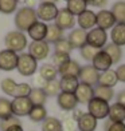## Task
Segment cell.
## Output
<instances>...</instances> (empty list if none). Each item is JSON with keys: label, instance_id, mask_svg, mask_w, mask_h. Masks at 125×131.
Returning a JSON list of instances; mask_svg holds the SVG:
<instances>
[{"label": "cell", "instance_id": "obj_1", "mask_svg": "<svg viewBox=\"0 0 125 131\" xmlns=\"http://www.w3.org/2000/svg\"><path fill=\"white\" fill-rule=\"evenodd\" d=\"M37 21H38V16L35 8H30L24 5L15 15V27L20 32H24V31L27 32V29Z\"/></svg>", "mask_w": 125, "mask_h": 131}, {"label": "cell", "instance_id": "obj_2", "mask_svg": "<svg viewBox=\"0 0 125 131\" xmlns=\"http://www.w3.org/2000/svg\"><path fill=\"white\" fill-rule=\"evenodd\" d=\"M4 46L5 50H10L12 52H23V50L27 47V36L24 32L20 31H11L5 35L4 38Z\"/></svg>", "mask_w": 125, "mask_h": 131}, {"label": "cell", "instance_id": "obj_3", "mask_svg": "<svg viewBox=\"0 0 125 131\" xmlns=\"http://www.w3.org/2000/svg\"><path fill=\"white\" fill-rule=\"evenodd\" d=\"M16 70L22 76H26V78L32 76L38 71V60L34 59L28 52H22L17 56Z\"/></svg>", "mask_w": 125, "mask_h": 131}, {"label": "cell", "instance_id": "obj_4", "mask_svg": "<svg viewBox=\"0 0 125 131\" xmlns=\"http://www.w3.org/2000/svg\"><path fill=\"white\" fill-rule=\"evenodd\" d=\"M109 107H110L109 102H105V100L94 96L87 103V112L96 118L97 121L98 119H105L109 115Z\"/></svg>", "mask_w": 125, "mask_h": 131}, {"label": "cell", "instance_id": "obj_5", "mask_svg": "<svg viewBox=\"0 0 125 131\" xmlns=\"http://www.w3.org/2000/svg\"><path fill=\"white\" fill-rule=\"evenodd\" d=\"M108 43V34L104 29H101L98 27H94L92 29H89L86 34V44L94 47L97 50H102Z\"/></svg>", "mask_w": 125, "mask_h": 131}, {"label": "cell", "instance_id": "obj_6", "mask_svg": "<svg viewBox=\"0 0 125 131\" xmlns=\"http://www.w3.org/2000/svg\"><path fill=\"white\" fill-rule=\"evenodd\" d=\"M37 11V16L38 20L43 21V23H49V21H54L55 17L58 15L59 8L57 7V4H51V3H39Z\"/></svg>", "mask_w": 125, "mask_h": 131}, {"label": "cell", "instance_id": "obj_7", "mask_svg": "<svg viewBox=\"0 0 125 131\" xmlns=\"http://www.w3.org/2000/svg\"><path fill=\"white\" fill-rule=\"evenodd\" d=\"M28 53L37 60H44L50 55V44L46 40L31 41L28 44Z\"/></svg>", "mask_w": 125, "mask_h": 131}, {"label": "cell", "instance_id": "obj_8", "mask_svg": "<svg viewBox=\"0 0 125 131\" xmlns=\"http://www.w3.org/2000/svg\"><path fill=\"white\" fill-rule=\"evenodd\" d=\"M98 78H100V72L93 67L92 64H87V66L81 67V71L78 74L79 83H85V84H89V86L94 87V86L98 84Z\"/></svg>", "mask_w": 125, "mask_h": 131}, {"label": "cell", "instance_id": "obj_9", "mask_svg": "<svg viewBox=\"0 0 125 131\" xmlns=\"http://www.w3.org/2000/svg\"><path fill=\"white\" fill-rule=\"evenodd\" d=\"M11 107H12V115L17 118L28 116L32 108V103L28 98H14L11 102Z\"/></svg>", "mask_w": 125, "mask_h": 131}, {"label": "cell", "instance_id": "obj_10", "mask_svg": "<svg viewBox=\"0 0 125 131\" xmlns=\"http://www.w3.org/2000/svg\"><path fill=\"white\" fill-rule=\"evenodd\" d=\"M54 24L58 26L62 31L66 29H73L75 27V16L73 14H70L66 8H61L58 11V15L55 17Z\"/></svg>", "mask_w": 125, "mask_h": 131}, {"label": "cell", "instance_id": "obj_11", "mask_svg": "<svg viewBox=\"0 0 125 131\" xmlns=\"http://www.w3.org/2000/svg\"><path fill=\"white\" fill-rule=\"evenodd\" d=\"M92 66L98 72H105V71L110 70V67L113 66V62L105 50H98V52L94 55L93 60H92Z\"/></svg>", "mask_w": 125, "mask_h": 131}, {"label": "cell", "instance_id": "obj_12", "mask_svg": "<svg viewBox=\"0 0 125 131\" xmlns=\"http://www.w3.org/2000/svg\"><path fill=\"white\" fill-rule=\"evenodd\" d=\"M17 53L10 50L0 51V70L2 71H14L17 64Z\"/></svg>", "mask_w": 125, "mask_h": 131}, {"label": "cell", "instance_id": "obj_13", "mask_svg": "<svg viewBox=\"0 0 125 131\" xmlns=\"http://www.w3.org/2000/svg\"><path fill=\"white\" fill-rule=\"evenodd\" d=\"M77 24H78V28L83 29V31H89L96 27L97 24V17H96V12H93L92 9H86L83 11L81 15L77 16Z\"/></svg>", "mask_w": 125, "mask_h": 131}, {"label": "cell", "instance_id": "obj_14", "mask_svg": "<svg viewBox=\"0 0 125 131\" xmlns=\"http://www.w3.org/2000/svg\"><path fill=\"white\" fill-rule=\"evenodd\" d=\"M96 17H97V24L96 26L101 29H104V31L112 29L116 26V19L109 9H100L96 14Z\"/></svg>", "mask_w": 125, "mask_h": 131}, {"label": "cell", "instance_id": "obj_15", "mask_svg": "<svg viewBox=\"0 0 125 131\" xmlns=\"http://www.w3.org/2000/svg\"><path fill=\"white\" fill-rule=\"evenodd\" d=\"M58 106L62 111H73L78 107V100H77L74 94L69 92H61L57 96Z\"/></svg>", "mask_w": 125, "mask_h": 131}, {"label": "cell", "instance_id": "obj_16", "mask_svg": "<svg viewBox=\"0 0 125 131\" xmlns=\"http://www.w3.org/2000/svg\"><path fill=\"white\" fill-rule=\"evenodd\" d=\"M74 95H75L77 100H78V103L87 104L94 98V87L89 86V84H85V83H79L75 92H74Z\"/></svg>", "mask_w": 125, "mask_h": 131}, {"label": "cell", "instance_id": "obj_17", "mask_svg": "<svg viewBox=\"0 0 125 131\" xmlns=\"http://www.w3.org/2000/svg\"><path fill=\"white\" fill-rule=\"evenodd\" d=\"M86 31H83L81 28H73L67 36L69 43L71 44V47L74 48H82L83 46H86Z\"/></svg>", "mask_w": 125, "mask_h": 131}, {"label": "cell", "instance_id": "obj_18", "mask_svg": "<svg viewBox=\"0 0 125 131\" xmlns=\"http://www.w3.org/2000/svg\"><path fill=\"white\" fill-rule=\"evenodd\" d=\"M27 34L28 36L31 38L32 41H40V40H44L46 39V34H47V24L43 21L38 20L37 23L27 29Z\"/></svg>", "mask_w": 125, "mask_h": 131}, {"label": "cell", "instance_id": "obj_19", "mask_svg": "<svg viewBox=\"0 0 125 131\" xmlns=\"http://www.w3.org/2000/svg\"><path fill=\"white\" fill-rule=\"evenodd\" d=\"M98 121L92 116L89 112H85L78 121H77V130L78 131H96Z\"/></svg>", "mask_w": 125, "mask_h": 131}, {"label": "cell", "instance_id": "obj_20", "mask_svg": "<svg viewBox=\"0 0 125 131\" xmlns=\"http://www.w3.org/2000/svg\"><path fill=\"white\" fill-rule=\"evenodd\" d=\"M81 67L78 62L70 59L69 62H66L65 64H62L61 67H58V74L61 76H77L78 78V74L81 71Z\"/></svg>", "mask_w": 125, "mask_h": 131}, {"label": "cell", "instance_id": "obj_21", "mask_svg": "<svg viewBox=\"0 0 125 131\" xmlns=\"http://www.w3.org/2000/svg\"><path fill=\"white\" fill-rule=\"evenodd\" d=\"M112 43L118 47L125 46V23H116V26L110 29Z\"/></svg>", "mask_w": 125, "mask_h": 131}, {"label": "cell", "instance_id": "obj_22", "mask_svg": "<svg viewBox=\"0 0 125 131\" xmlns=\"http://www.w3.org/2000/svg\"><path fill=\"white\" fill-rule=\"evenodd\" d=\"M79 84V80L77 76H61L59 79V86H61V92H69L74 94L77 87Z\"/></svg>", "mask_w": 125, "mask_h": 131}, {"label": "cell", "instance_id": "obj_23", "mask_svg": "<svg viewBox=\"0 0 125 131\" xmlns=\"http://www.w3.org/2000/svg\"><path fill=\"white\" fill-rule=\"evenodd\" d=\"M118 83L117 75L114 70H108L105 72H100V78H98V84L100 86H105V87H110L113 88Z\"/></svg>", "mask_w": 125, "mask_h": 131}, {"label": "cell", "instance_id": "obj_24", "mask_svg": "<svg viewBox=\"0 0 125 131\" xmlns=\"http://www.w3.org/2000/svg\"><path fill=\"white\" fill-rule=\"evenodd\" d=\"M38 71H39V76L43 80H46V82L57 79L58 68L55 67L54 64H51V63H44L43 66H40V67L38 68Z\"/></svg>", "mask_w": 125, "mask_h": 131}, {"label": "cell", "instance_id": "obj_25", "mask_svg": "<svg viewBox=\"0 0 125 131\" xmlns=\"http://www.w3.org/2000/svg\"><path fill=\"white\" fill-rule=\"evenodd\" d=\"M65 38V31H62L61 28L55 24H47V34H46V41L47 43H57L61 39Z\"/></svg>", "mask_w": 125, "mask_h": 131}, {"label": "cell", "instance_id": "obj_26", "mask_svg": "<svg viewBox=\"0 0 125 131\" xmlns=\"http://www.w3.org/2000/svg\"><path fill=\"white\" fill-rule=\"evenodd\" d=\"M87 3L86 0H66V9L74 16L81 15L83 11L87 9Z\"/></svg>", "mask_w": 125, "mask_h": 131}, {"label": "cell", "instance_id": "obj_27", "mask_svg": "<svg viewBox=\"0 0 125 131\" xmlns=\"http://www.w3.org/2000/svg\"><path fill=\"white\" fill-rule=\"evenodd\" d=\"M108 118L112 122H124L125 121V106L120 103H113L109 107Z\"/></svg>", "mask_w": 125, "mask_h": 131}, {"label": "cell", "instance_id": "obj_28", "mask_svg": "<svg viewBox=\"0 0 125 131\" xmlns=\"http://www.w3.org/2000/svg\"><path fill=\"white\" fill-rule=\"evenodd\" d=\"M42 131H63L62 121L54 116H47L42 122Z\"/></svg>", "mask_w": 125, "mask_h": 131}, {"label": "cell", "instance_id": "obj_29", "mask_svg": "<svg viewBox=\"0 0 125 131\" xmlns=\"http://www.w3.org/2000/svg\"><path fill=\"white\" fill-rule=\"evenodd\" d=\"M30 121L34 122V123H39V122H43L44 119L47 118V110L44 106H32L31 111L28 114Z\"/></svg>", "mask_w": 125, "mask_h": 131}, {"label": "cell", "instance_id": "obj_30", "mask_svg": "<svg viewBox=\"0 0 125 131\" xmlns=\"http://www.w3.org/2000/svg\"><path fill=\"white\" fill-rule=\"evenodd\" d=\"M28 99L31 100L32 106H44V103L47 102V95L44 94V91L42 88H32L31 92L28 95Z\"/></svg>", "mask_w": 125, "mask_h": 131}, {"label": "cell", "instance_id": "obj_31", "mask_svg": "<svg viewBox=\"0 0 125 131\" xmlns=\"http://www.w3.org/2000/svg\"><path fill=\"white\" fill-rule=\"evenodd\" d=\"M102 50H105L106 53L110 56L113 64H118V62H120L121 58H122V48L121 47H118L113 43H109V44H106Z\"/></svg>", "mask_w": 125, "mask_h": 131}, {"label": "cell", "instance_id": "obj_32", "mask_svg": "<svg viewBox=\"0 0 125 131\" xmlns=\"http://www.w3.org/2000/svg\"><path fill=\"white\" fill-rule=\"evenodd\" d=\"M110 12L113 14L116 19V23H125V2L124 0H118L112 5Z\"/></svg>", "mask_w": 125, "mask_h": 131}, {"label": "cell", "instance_id": "obj_33", "mask_svg": "<svg viewBox=\"0 0 125 131\" xmlns=\"http://www.w3.org/2000/svg\"><path fill=\"white\" fill-rule=\"evenodd\" d=\"M94 96L102 99V100H105V102H110V100L113 99V96H114V91H113V88H110V87L97 84L96 87H94Z\"/></svg>", "mask_w": 125, "mask_h": 131}, {"label": "cell", "instance_id": "obj_34", "mask_svg": "<svg viewBox=\"0 0 125 131\" xmlns=\"http://www.w3.org/2000/svg\"><path fill=\"white\" fill-rule=\"evenodd\" d=\"M42 90L44 91V94L49 96H58L61 94V86H59V80L54 79V80H50V82H46V84L43 86Z\"/></svg>", "mask_w": 125, "mask_h": 131}, {"label": "cell", "instance_id": "obj_35", "mask_svg": "<svg viewBox=\"0 0 125 131\" xmlns=\"http://www.w3.org/2000/svg\"><path fill=\"white\" fill-rule=\"evenodd\" d=\"M16 84L17 83L11 79V78H4L2 82H0V88H2V91L8 95V96H12L14 98V92H15V88H16Z\"/></svg>", "mask_w": 125, "mask_h": 131}, {"label": "cell", "instance_id": "obj_36", "mask_svg": "<svg viewBox=\"0 0 125 131\" xmlns=\"http://www.w3.org/2000/svg\"><path fill=\"white\" fill-rule=\"evenodd\" d=\"M12 115V107L11 100L7 98H0V121Z\"/></svg>", "mask_w": 125, "mask_h": 131}, {"label": "cell", "instance_id": "obj_37", "mask_svg": "<svg viewBox=\"0 0 125 131\" xmlns=\"http://www.w3.org/2000/svg\"><path fill=\"white\" fill-rule=\"evenodd\" d=\"M17 0H0V12L5 15H10L16 11L17 8Z\"/></svg>", "mask_w": 125, "mask_h": 131}, {"label": "cell", "instance_id": "obj_38", "mask_svg": "<svg viewBox=\"0 0 125 131\" xmlns=\"http://www.w3.org/2000/svg\"><path fill=\"white\" fill-rule=\"evenodd\" d=\"M31 90H32V87L28 83H17L15 92H14V98H28Z\"/></svg>", "mask_w": 125, "mask_h": 131}, {"label": "cell", "instance_id": "obj_39", "mask_svg": "<svg viewBox=\"0 0 125 131\" xmlns=\"http://www.w3.org/2000/svg\"><path fill=\"white\" fill-rule=\"evenodd\" d=\"M54 47H55V52H62V53H69L70 55V52L73 51V47H71V44L69 43V40H67V38H63V39H61L59 41H57V43L54 44Z\"/></svg>", "mask_w": 125, "mask_h": 131}, {"label": "cell", "instance_id": "obj_40", "mask_svg": "<svg viewBox=\"0 0 125 131\" xmlns=\"http://www.w3.org/2000/svg\"><path fill=\"white\" fill-rule=\"evenodd\" d=\"M15 124H22V122L17 116L11 115L8 118L3 119V121H0V131H7L11 126H15Z\"/></svg>", "mask_w": 125, "mask_h": 131}, {"label": "cell", "instance_id": "obj_41", "mask_svg": "<svg viewBox=\"0 0 125 131\" xmlns=\"http://www.w3.org/2000/svg\"><path fill=\"white\" fill-rule=\"evenodd\" d=\"M70 55L69 53H62V52H54L51 56V60H52V64L55 66V67H61L62 64H65L66 62L70 60Z\"/></svg>", "mask_w": 125, "mask_h": 131}, {"label": "cell", "instance_id": "obj_42", "mask_svg": "<svg viewBox=\"0 0 125 131\" xmlns=\"http://www.w3.org/2000/svg\"><path fill=\"white\" fill-rule=\"evenodd\" d=\"M79 51H81V56L85 59L86 62H92V60H93V58H94V55H96V53L98 52L97 48H94V47L89 46V44L83 46Z\"/></svg>", "mask_w": 125, "mask_h": 131}, {"label": "cell", "instance_id": "obj_43", "mask_svg": "<svg viewBox=\"0 0 125 131\" xmlns=\"http://www.w3.org/2000/svg\"><path fill=\"white\" fill-rule=\"evenodd\" d=\"M105 131H125V123L124 122H112V121H106L104 124Z\"/></svg>", "mask_w": 125, "mask_h": 131}, {"label": "cell", "instance_id": "obj_44", "mask_svg": "<svg viewBox=\"0 0 125 131\" xmlns=\"http://www.w3.org/2000/svg\"><path fill=\"white\" fill-rule=\"evenodd\" d=\"M62 127H63V131H75L77 130V122L71 116L65 118V121L62 122Z\"/></svg>", "mask_w": 125, "mask_h": 131}, {"label": "cell", "instance_id": "obj_45", "mask_svg": "<svg viewBox=\"0 0 125 131\" xmlns=\"http://www.w3.org/2000/svg\"><path fill=\"white\" fill-rule=\"evenodd\" d=\"M114 71H116V75H117L118 82L125 83V64H120L117 67V70H114Z\"/></svg>", "mask_w": 125, "mask_h": 131}, {"label": "cell", "instance_id": "obj_46", "mask_svg": "<svg viewBox=\"0 0 125 131\" xmlns=\"http://www.w3.org/2000/svg\"><path fill=\"white\" fill-rule=\"evenodd\" d=\"M83 114H85V111H82V110H79L78 107H77L75 110H73V111H71V118H73L74 121L77 122V121H78V119H79V118H81Z\"/></svg>", "mask_w": 125, "mask_h": 131}, {"label": "cell", "instance_id": "obj_47", "mask_svg": "<svg viewBox=\"0 0 125 131\" xmlns=\"http://www.w3.org/2000/svg\"><path fill=\"white\" fill-rule=\"evenodd\" d=\"M117 102L116 103H120V104H122V106H125V90L124 91H120L117 94Z\"/></svg>", "mask_w": 125, "mask_h": 131}, {"label": "cell", "instance_id": "obj_48", "mask_svg": "<svg viewBox=\"0 0 125 131\" xmlns=\"http://www.w3.org/2000/svg\"><path fill=\"white\" fill-rule=\"evenodd\" d=\"M35 84H37V88H43V86L46 84V80H43L40 78V76L38 75L37 78H35Z\"/></svg>", "mask_w": 125, "mask_h": 131}, {"label": "cell", "instance_id": "obj_49", "mask_svg": "<svg viewBox=\"0 0 125 131\" xmlns=\"http://www.w3.org/2000/svg\"><path fill=\"white\" fill-rule=\"evenodd\" d=\"M108 4V0H97L96 3L93 4V7H98V8H102Z\"/></svg>", "mask_w": 125, "mask_h": 131}, {"label": "cell", "instance_id": "obj_50", "mask_svg": "<svg viewBox=\"0 0 125 131\" xmlns=\"http://www.w3.org/2000/svg\"><path fill=\"white\" fill-rule=\"evenodd\" d=\"M7 131H24V130H23L22 124H15V126H11Z\"/></svg>", "mask_w": 125, "mask_h": 131}, {"label": "cell", "instance_id": "obj_51", "mask_svg": "<svg viewBox=\"0 0 125 131\" xmlns=\"http://www.w3.org/2000/svg\"><path fill=\"white\" fill-rule=\"evenodd\" d=\"M58 0H40V3H51V4H57Z\"/></svg>", "mask_w": 125, "mask_h": 131}, {"label": "cell", "instance_id": "obj_52", "mask_svg": "<svg viewBox=\"0 0 125 131\" xmlns=\"http://www.w3.org/2000/svg\"><path fill=\"white\" fill-rule=\"evenodd\" d=\"M96 2H97V0H86V3H87V4H90V5H93Z\"/></svg>", "mask_w": 125, "mask_h": 131}]
</instances>
